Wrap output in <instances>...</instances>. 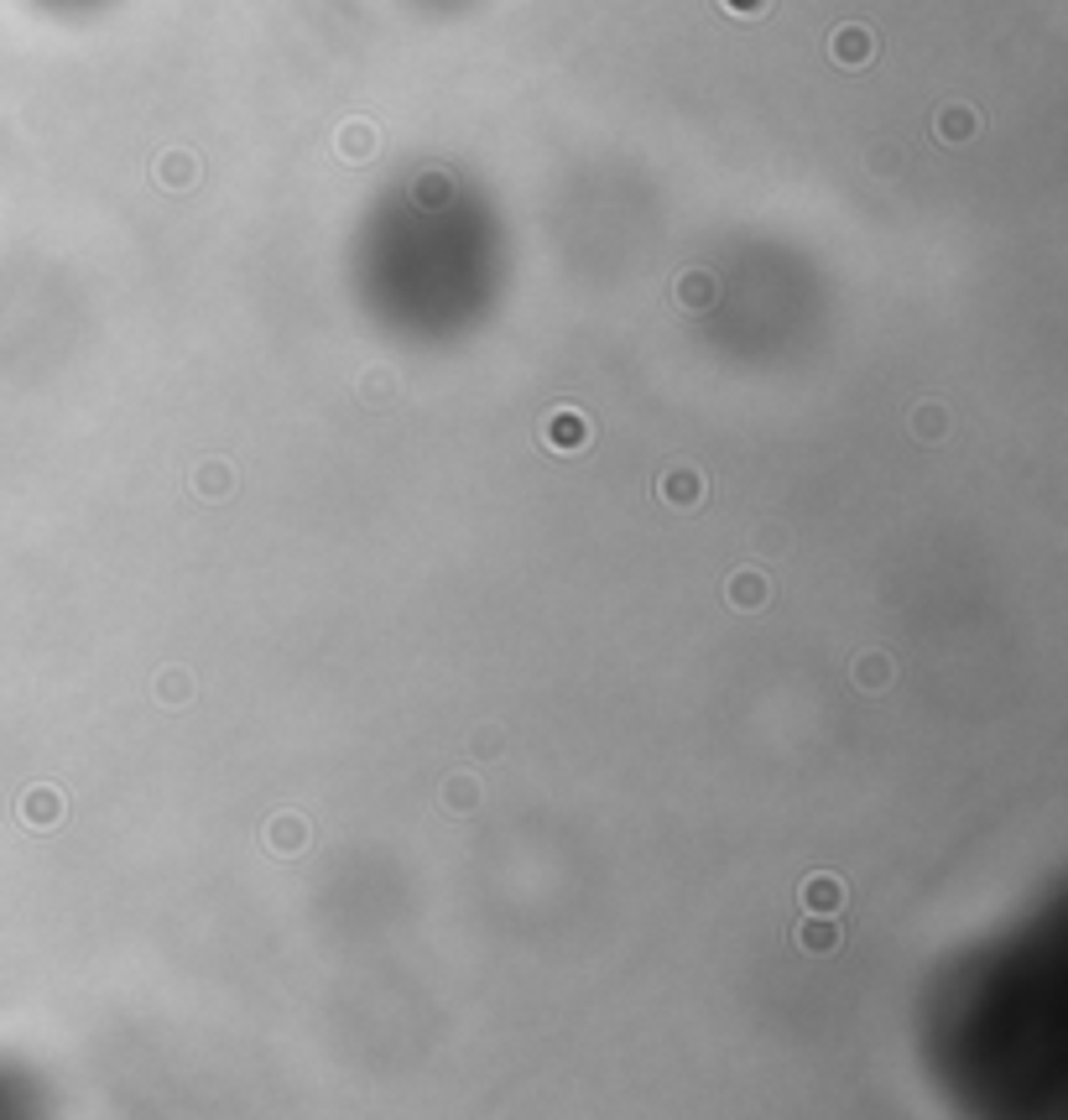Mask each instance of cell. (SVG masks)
Here are the masks:
<instances>
[{"label":"cell","mask_w":1068,"mask_h":1120,"mask_svg":"<svg viewBox=\"0 0 1068 1120\" xmlns=\"http://www.w3.org/2000/svg\"><path fill=\"white\" fill-rule=\"evenodd\" d=\"M719 6H725L730 17H761V11H767V0H719Z\"/></svg>","instance_id":"e0dca14e"},{"label":"cell","mask_w":1068,"mask_h":1120,"mask_svg":"<svg viewBox=\"0 0 1068 1120\" xmlns=\"http://www.w3.org/2000/svg\"><path fill=\"white\" fill-rule=\"evenodd\" d=\"M678 303H683V308H709L714 303V276L709 272H689L683 282H678Z\"/></svg>","instance_id":"9c48e42d"},{"label":"cell","mask_w":1068,"mask_h":1120,"mask_svg":"<svg viewBox=\"0 0 1068 1120\" xmlns=\"http://www.w3.org/2000/svg\"><path fill=\"white\" fill-rule=\"evenodd\" d=\"M58 792H53V787H37V792H32V803H21V813H32V824L37 828H47V824H58Z\"/></svg>","instance_id":"8fae6325"},{"label":"cell","mask_w":1068,"mask_h":1120,"mask_svg":"<svg viewBox=\"0 0 1068 1120\" xmlns=\"http://www.w3.org/2000/svg\"><path fill=\"white\" fill-rule=\"evenodd\" d=\"M339 152H344V162H365L376 152V125H371V120H350V125L339 131Z\"/></svg>","instance_id":"5b68a950"},{"label":"cell","mask_w":1068,"mask_h":1120,"mask_svg":"<svg viewBox=\"0 0 1068 1120\" xmlns=\"http://www.w3.org/2000/svg\"><path fill=\"white\" fill-rule=\"evenodd\" d=\"M933 125H938V141H954V146H959V141L975 136V125H980V120H975V110H965V105H949V110H938V120H933Z\"/></svg>","instance_id":"52a82bcc"},{"label":"cell","mask_w":1068,"mask_h":1120,"mask_svg":"<svg viewBox=\"0 0 1068 1120\" xmlns=\"http://www.w3.org/2000/svg\"><path fill=\"white\" fill-rule=\"evenodd\" d=\"M194 485H198V495H209V501H219V495L235 485V474H230V464H219V459H209L203 470L194 474Z\"/></svg>","instance_id":"30bf717a"},{"label":"cell","mask_w":1068,"mask_h":1120,"mask_svg":"<svg viewBox=\"0 0 1068 1120\" xmlns=\"http://www.w3.org/2000/svg\"><path fill=\"white\" fill-rule=\"evenodd\" d=\"M803 902H808L813 918H834L845 907V881L839 876H808L803 881Z\"/></svg>","instance_id":"277c9868"},{"label":"cell","mask_w":1068,"mask_h":1120,"mask_svg":"<svg viewBox=\"0 0 1068 1120\" xmlns=\"http://www.w3.org/2000/svg\"><path fill=\"white\" fill-rule=\"evenodd\" d=\"M730 600L740 610H756L761 600H767V584H761V573H735L730 579Z\"/></svg>","instance_id":"7c38bea8"},{"label":"cell","mask_w":1068,"mask_h":1120,"mask_svg":"<svg viewBox=\"0 0 1068 1120\" xmlns=\"http://www.w3.org/2000/svg\"><path fill=\"white\" fill-rule=\"evenodd\" d=\"M157 177L167 183V188H194L198 183V157H188V152H162Z\"/></svg>","instance_id":"8992f818"},{"label":"cell","mask_w":1068,"mask_h":1120,"mask_svg":"<svg viewBox=\"0 0 1068 1120\" xmlns=\"http://www.w3.org/2000/svg\"><path fill=\"white\" fill-rule=\"evenodd\" d=\"M912 422H917V438H938V432L949 428V417L938 413V407H917V417H912Z\"/></svg>","instance_id":"5bb4252c"},{"label":"cell","mask_w":1068,"mask_h":1120,"mask_svg":"<svg viewBox=\"0 0 1068 1120\" xmlns=\"http://www.w3.org/2000/svg\"><path fill=\"white\" fill-rule=\"evenodd\" d=\"M542 443H548L553 453H579L584 443H590V417L574 413V407L548 413V422H542Z\"/></svg>","instance_id":"6da1fadb"},{"label":"cell","mask_w":1068,"mask_h":1120,"mask_svg":"<svg viewBox=\"0 0 1068 1120\" xmlns=\"http://www.w3.org/2000/svg\"><path fill=\"white\" fill-rule=\"evenodd\" d=\"M797 944L808 948V954H834V948H839V927H834L829 918H808V923H797Z\"/></svg>","instance_id":"ba28073f"},{"label":"cell","mask_w":1068,"mask_h":1120,"mask_svg":"<svg viewBox=\"0 0 1068 1120\" xmlns=\"http://www.w3.org/2000/svg\"><path fill=\"white\" fill-rule=\"evenodd\" d=\"M657 495H662L668 506H678V512H689V506L704 501V474L698 470H668L662 474V485H657Z\"/></svg>","instance_id":"3957f363"},{"label":"cell","mask_w":1068,"mask_h":1120,"mask_svg":"<svg viewBox=\"0 0 1068 1120\" xmlns=\"http://www.w3.org/2000/svg\"><path fill=\"white\" fill-rule=\"evenodd\" d=\"M188 678H183V672H167V678H162V699H167V704H183V699H188Z\"/></svg>","instance_id":"2e32d148"},{"label":"cell","mask_w":1068,"mask_h":1120,"mask_svg":"<svg viewBox=\"0 0 1068 1120\" xmlns=\"http://www.w3.org/2000/svg\"><path fill=\"white\" fill-rule=\"evenodd\" d=\"M891 672H887V657H860V662H855V683H866V689H881V683H887Z\"/></svg>","instance_id":"4fadbf2b"},{"label":"cell","mask_w":1068,"mask_h":1120,"mask_svg":"<svg viewBox=\"0 0 1068 1120\" xmlns=\"http://www.w3.org/2000/svg\"><path fill=\"white\" fill-rule=\"evenodd\" d=\"M266 839H272V845H277V839H287V845H302V824H297L293 813H287V819H277V824H272V834H266Z\"/></svg>","instance_id":"9a60e30c"},{"label":"cell","mask_w":1068,"mask_h":1120,"mask_svg":"<svg viewBox=\"0 0 1068 1120\" xmlns=\"http://www.w3.org/2000/svg\"><path fill=\"white\" fill-rule=\"evenodd\" d=\"M829 53H834V63L839 68H866V63L876 58V37H871V26H839L829 37Z\"/></svg>","instance_id":"7a4b0ae2"}]
</instances>
